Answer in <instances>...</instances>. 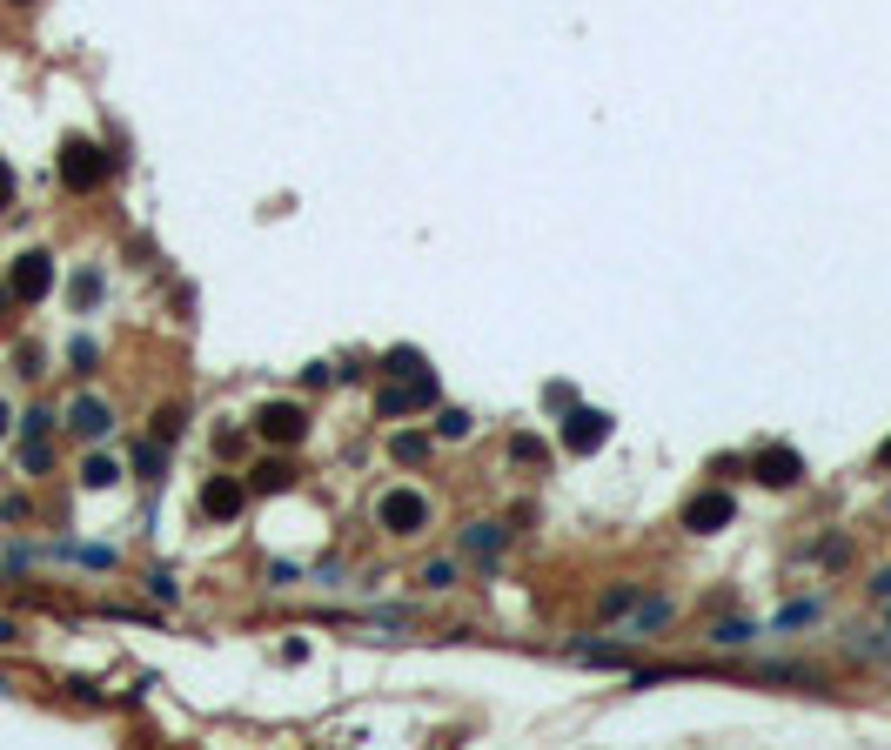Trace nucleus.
Here are the masks:
<instances>
[{
	"instance_id": "nucleus-7",
	"label": "nucleus",
	"mask_w": 891,
	"mask_h": 750,
	"mask_svg": "<svg viewBox=\"0 0 891 750\" xmlns=\"http://www.w3.org/2000/svg\"><path fill=\"white\" fill-rule=\"evenodd\" d=\"M242 503H248V489L235 483V476H215V483L201 489V509H208V516H235Z\"/></svg>"
},
{
	"instance_id": "nucleus-9",
	"label": "nucleus",
	"mask_w": 891,
	"mask_h": 750,
	"mask_svg": "<svg viewBox=\"0 0 891 750\" xmlns=\"http://www.w3.org/2000/svg\"><path fill=\"white\" fill-rule=\"evenodd\" d=\"M67 422H74L81 436H108V429H114L108 402H94V396H81V402H74V409H67Z\"/></svg>"
},
{
	"instance_id": "nucleus-14",
	"label": "nucleus",
	"mask_w": 891,
	"mask_h": 750,
	"mask_svg": "<svg viewBox=\"0 0 891 750\" xmlns=\"http://www.w3.org/2000/svg\"><path fill=\"white\" fill-rule=\"evenodd\" d=\"M0 208H14V168L0 161Z\"/></svg>"
},
{
	"instance_id": "nucleus-13",
	"label": "nucleus",
	"mask_w": 891,
	"mask_h": 750,
	"mask_svg": "<svg viewBox=\"0 0 891 750\" xmlns=\"http://www.w3.org/2000/svg\"><path fill=\"white\" fill-rule=\"evenodd\" d=\"M436 436H469V416H463V409H443V422H436Z\"/></svg>"
},
{
	"instance_id": "nucleus-11",
	"label": "nucleus",
	"mask_w": 891,
	"mask_h": 750,
	"mask_svg": "<svg viewBox=\"0 0 891 750\" xmlns=\"http://www.w3.org/2000/svg\"><path fill=\"white\" fill-rule=\"evenodd\" d=\"M496 543H503V536H496L490 523H476V530H469V550H476V556H496Z\"/></svg>"
},
{
	"instance_id": "nucleus-4",
	"label": "nucleus",
	"mask_w": 891,
	"mask_h": 750,
	"mask_svg": "<svg viewBox=\"0 0 891 750\" xmlns=\"http://www.w3.org/2000/svg\"><path fill=\"white\" fill-rule=\"evenodd\" d=\"M603 442H610V416H603V409H570V416H563V449L590 456Z\"/></svg>"
},
{
	"instance_id": "nucleus-1",
	"label": "nucleus",
	"mask_w": 891,
	"mask_h": 750,
	"mask_svg": "<svg viewBox=\"0 0 891 750\" xmlns=\"http://www.w3.org/2000/svg\"><path fill=\"white\" fill-rule=\"evenodd\" d=\"M61 181L74 188V195L101 188V181H108V155H101L94 141H67V148H61Z\"/></svg>"
},
{
	"instance_id": "nucleus-12",
	"label": "nucleus",
	"mask_w": 891,
	"mask_h": 750,
	"mask_svg": "<svg viewBox=\"0 0 891 750\" xmlns=\"http://www.w3.org/2000/svg\"><path fill=\"white\" fill-rule=\"evenodd\" d=\"M81 476H88V489H108V483H114V463H108V456H94Z\"/></svg>"
},
{
	"instance_id": "nucleus-5",
	"label": "nucleus",
	"mask_w": 891,
	"mask_h": 750,
	"mask_svg": "<svg viewBox=\"0 0 891 750\" xmlns=\"http://www.w3.org/2000/svg\"><path fill=\"white\" fill-rule=\"evenodd\" d=\"M255 429H262L268 442H302V429H309V416H302L295 402H268L262 416H255Z\"/></svg>"
},
{
	"instance_id": "nucleus-15",
	"label": "nucleus",
	"mask_w": 891,
	"mask_h": 750,
	"mask_svg": "<svg viewBox=\"0 0 891 750\" xmlns=\"http://www.w3.org/2000/svg\"><path fill=\"white\" fill-rule=\"evenodd\" d=\"M0 436H7V402H0Z\"/></svg>"
},
{
	"instance_id": "nucleus-16",
	"label": "nucleus",
	"mask_w": 891,
	"mask_h": 750,
	"mask_svg": "<svg viewBox=\"0 0 891 750\" xmlns=\"http://www.w3.org/2000/svg\"><path fill=\"white\" fill-rule=\"evenodd\" d=\"M885 469H891V442H885Z\"/></svg>"
},
{
	"instance_id": "nucleus-10",
	"label": "nucleus",
	"mask_w": 891,
	"mask_h": 750,
	"mask_svg": "<svg viewBox=\"0 0 891 750\" xmlns=\"http://www.w3.org/2000/svg\"><path fill=\"white\" fill-rule=\"evenodd\" d=\"M423 402H436V382H429V375H416L409 389H389V396H382V409L396 416V409H423Z\"/></svg>"
},
{
	"instance_id": "nucleus-3",
	"label": "nucleus",
	"mask_w": 891,
	"mask_h": 750,
	"mask_svg": "<svg viewBox=\"0 0 891 750\" xmlns=\"http://www.w3.org/2000/svg\"><path fill=\"white\" fill-rule=\"evenodd\" d=\"M423 523H429V503L416 489H389V496H382V530L389 536H416Z\"/></svg>"
},
{
	"instance_id": "nucleus-8",
	"label": "nucleus",
	"mask_w": 891,
	"mask_h": 750,
	"mask_svg": "<svg viewBox=\"0 0 891 750\" xmlns=\"http://www.w3.org/2000/svg\"><path fill=\"white\" fill-rule=\"evenodd\" d=\"M751 469H758L764 483H798V476H804L798 449H764V456H758V463H751Z\"/></svg>"
},
{
	"instance_id": "nucleus-6",
	"label": "nucleus",
	"mask_w": 891,
	"mask_h": 750,
	"mask_svg": "<svg viewBox=\"0 0 891 750\" xmlns=\"http://www.w3.org/2000/svg\"><path fill=\"white\" fill-rule=\"evenodd\" d=\"M724 523H731V496H697L691 509H684V530H724Z\"/></svg>"
},
{
	"instance_id": "nucleus-2",
	"label": "nucleus",
	"mask_w": 891,
	"mask_h": 750,
	"mask_svg": "<svg viewBox=\"0 0 891 750\" xmlns=\"http://www.w3.org/2000/svg\"><path fill=\"white\" fill-rule=\"evenodd\" d=\"M7 288H14L21 302H41L47 288H54V255H41V248L14 255V275H7Z\"/></svg>"
}]
</instances>
